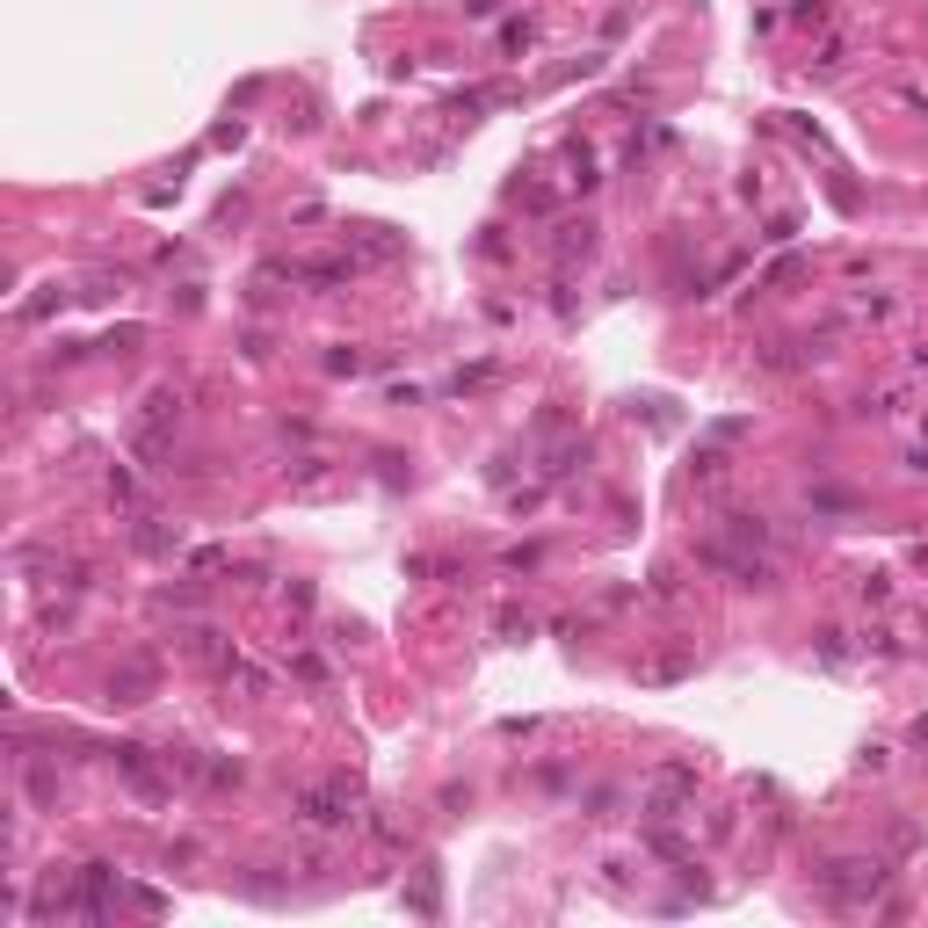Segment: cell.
Returning <instances> with one entry per match:
<instances>
[{"instance_id": "obj_1", "label": "cell", "mask_w": 928, "mask_h": 928, "mask_svg": "<svg viewBox=\"0 0 928 928\" xmlns=\"http://www.w3.org/2000/svg\"><path fill=\"white\" fill-rule=\"evenodd\" d=\"M885 877H893V871H885L877 856H841V863L820 871V893L841 899V907H871V899L885 893Z\"/></svg>"}, {"instance_id": "obj_2", "label": "cell", "mask_w": 928, "mask_h": 928, "mask_svg": "<svg viewBox=\"0 0 928 928\" xmlns=\"http://www.w3.org/2000/svg\"><path fill=\"white\" fill-rule=\"evenodd\" d=\"M175 421H182V400L167 385L160 392H145V406H139V421H131V443H139V457L145 465H160V457L175 450Z\"/></svg>"}, {"instance_id": "obj_3", "label": "cell", "mask_w": 928, "mask_h": 928, "mask_svg": "<svg viewBox=\"0 0 928 928\" xmlns=\"http://www.w3.org/2000/svg\"><path fill=\"white\" fill-rule=\"evenodd\" d=\"M298 820H305V827H319V834L349 827V820H356V784H349V776H334V784H313V790L298 798Z\"/></svg>"}, {"instance_id": "obj_4", "label": "cell", "mask_w": 928, "mask_h": 928, "mask_svg": "<svg viewBox=\"0 0 928 928\" xmlns=\"http://www.w3.org/2000/svg\"><path fill=\"white\" fill-rule=\"evenodd\" d=\"M689 798H697V769H683V762H675V769H660V776H653L646 820H653V827H675V820L689 812Z\"/></svg>"}, {"instance_id": "obj_5", "label": "cell", "mask_w": 928, "mask_h": 928, "mask_svg": "<svg viewBox=\"0 0 928 928\" xmlns=\"http://www.w3.org/2000/svg\"><path fill=\"white\" fill-rule=\"evenodd\" d=\"M117 769L131 776V790H145V798H167V784H160V769H153V747H117Z\"/></svg>"}, {"instance_id": "obj_6", "label": "cell", "mask_w": 928, "mask_h": 928, "mask_svg": "<svg viewBox=\"0 0 928 928\" xmlns=\"http://www.w3.org/2000/svg\"><path fill=\"white\" fill-rule=\"evenodd\" d=\"M145 697H153V667H123L109 683V703H145Z\"/></svg>"}, {"instance_id": "obj_7", "label": "cell", "mask_w": 928, "mask_h": 928, "mask_svg": "<svg viewBox=\"0 0 928 928\" xmlns=\"http://www.w3.org/2000/svg\"><path fill=\"white\" fill-rule=\"evenodd\" d=\"M893 313H899V298H893V291H856L841 319H893Z\"/></svg>"}, {"instance_id": "obj_8", "label": "cell", "mask_w": 928, "mask_h": 928, "mask_svg": "<svg viewBox=\"0 0 928 928\" xmlns=\"http://www.w3.org/2000/svg\"><path fill=\"white\" fill-rule=\"evenodd\" d=\"M131 544H139V552H175V544H182V529H160L153 515H139V529H131Z\"/></svg>"}, {"instance_id": "obj_9", "label": "cell", "mask_w": 928, "mask_h": 928, "mask_svg": "<svg viewBox=\"0 0 928 928\" xmlns=\"http://www.w3.org/2000/svg\"><path fill=\"white\" fill-rule=\"evenodd\" d=\"M356 247H363L370 262H392V254H400V240H392L385 226H356Z\"/></svg>"}, {"instance_id": "obj_10", "label": "cell", "mask_w": 928, "mask_h": 928, "mask_svg": "<svg viewBox=\"0 0 928 928\" xmlns=\"http://www.w3.org/2000/svg\"><path fill=\"white\" fill-rule=\"evenodd\" d=\"M574 254H580V262L596 254V226H566L559 232V262H574Z\"/></svg>"}, {"instance_id": "obj_11", "label": "cell", "mask_w": 928, "mask_h": 928, "mask_svg": "<svg viewBox=\"0 0 928 928\" xmlns=\"http://www.w3.org/2000/svg\"><path fill=\"white\" fill-rule=\"evenodd\" d=\"M725 465H733V457H725V450H697V465H689V479H697V487H719V479H725Z\"/></svg>"}, {"instance_id": "obj_12", "label": "cell", "mask_w": 928, "mask_h": 928, "mask_svg": "<svg viewBox=\"0 0 928 928\" xmlns=\"http://www.w3.org/2000/svg\"><path fill=\"white\" fill-rule=\"evenodd\" d=\"M856 596L871 602V610H885V602H893V574H863V580H856Z\"/></svg>"}, {"instance_id": "obj_13", "label": "cell", "mask_w": 928, "mask_h": 928, "mask_svg": "<svg viewBox=\"0 0 928 928\" xmlns=\"http://www.w3.org/2000/svg\"><path fill=\"white\" fill-rule=\"evenodd\" d=\"M820 660H834V667L849 660V638H841V631H820Z\"/></svg>"}, {"instance_id": "obj_14", "label": "cell", "mask_w": 928, "mask_h": 928, "mask_svg": "<svg viewBox=\"0 0 928 928\" xmlns=\"http://www.w3.org/2000/svg\"><path fill=\"white\" fill-rule=\"evenodd\" d=\"M529 36H537V30H529V22H509V30H501V52H523Z\"/></svg>"}, {"instance_id": "obj_15", "label": "cell", "mask_w": 928, "mask_h": 928, "mask_svg": "<svg viewBox=\"0 0 928 928\" xmlns=\"http://www.w3.org/2000/svg\"><path fill=\"white\" fill-rule=\"evenodd\" d=\"M914 740H921V747H928V719H914Z\"/></svg>"}]
</instances>
